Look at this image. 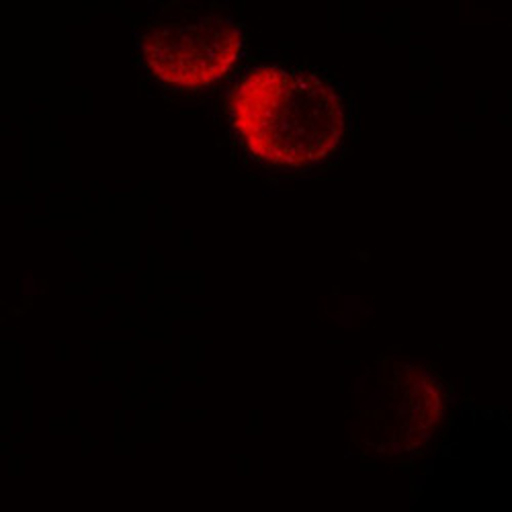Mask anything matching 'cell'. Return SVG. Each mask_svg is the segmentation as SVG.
I'll return each mask as SVG.
<instances>
[{
  "instance_id": "6da1fadb",
  "label": "cell",
  "mask_w": 512,
  "mask_h": 512,
  "mask_svg": "<svg viewBox=\"0 0 512 512\" xmlns=\"http://www.w3.org/2000/svg\"><path fill=\"white\" fill-rule=\"evenodd\" d=\"M230 125L242 152L271 170H306L343 142L347 105L314 72L256 66L230 95Z\"/></svg>"
},
{
  "instance_id": "7a4b0ae2",
  "label": "cell",
  "mask_w": 512,
  "mask_h": 512,
  "mask_svg": "<svg viewBox=\"0 0 512 512\" xmlns=\"http://www.w3.org/2000/svg\"><path fill=\"white\" fill-rule=\"evenodd\" d=\"M244 31L230 17L209 15L152 27L140 39L148 70L168 87L203 89L242 56Z\"/></svg>"
}]
</instances>
